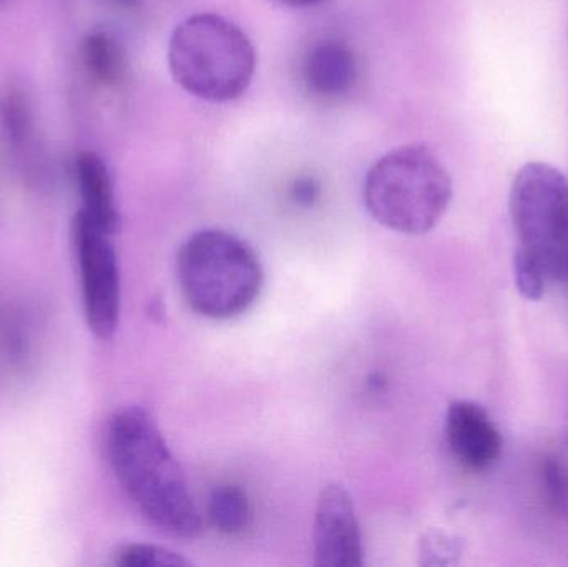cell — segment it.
Segmentation results:
<instances>
[{"label": "cell", "mask_w": 568, "mask_h": 567, "mask_svg": "<svg viewBox=\"0 0 568 567\" xmlns=\"http://www.w3.org/2000/svg\"><path fill=\"white\" fill-rule=\"evenodd\" d=\"M83 65L95 82L113 87L123 79L126 70L122 43L105 30L89 33L82 45Z\"/></svg>", "instance_id": "8fae6325"}, {"label": "cell", "mask_w": 568, "mask_h": 567, "mask_svg": "<svg viewBox=\"0 0 568 567\" xmlns=\"http://www.w3.org/2000/svg\"><path fill=\"white\" fill-rule=\"evenodd\" d=\"M364 203L374 220L404 235L429 233L453 200V179L426 145H404L381 156L364 180Z\"/></svg>", "instance_id": "3957f363"}, {"label": "cell", "mask_w": 568, "mask_h": 567, "mask_svg": "<svg viewBox=\"0 0 568 567\" xmlns=\"http://www.w3.org/2000/svg\"><path fill=\"white\" fill-rule=\"evenodd\" d=\"M116 2L122 3V6H130V3L135 2V0H116Z\"/></svg>", "instance_id": "ffe728a7"}, {"label": "cell", "mask_w": 568, "mask_h": 567, "mask_svg": "<svg viewBox=\"0 0 568 567\" xmlns=\"http://www.w3.org/2000/svg\"><path fill=\"white\" fill-rule=\"evenodd\" d=\"M248 496L239 486L223 485L213 489L209 499V518L223 535H240L250 523Z\"/></svg>", "instance_id": "7c38bea8"}, {"label": "cell", "mask_w": 568, "mask_h": 567, "mask_svg": "<svg viewBox=\"0 0 568 567\" xmlns=\"http://www.w3.org/2000/svg\"><path fill=\"white\" fill-rule=\"evenodd\" d=\"M460 545L446 533L433 531L420 543V558L426 566L456 565L460 556Z\"/></svg>", "instance_id": "2e32d148"}, {"label": "cell", "mask_w": 568, "mask_h": 567, "mask_svg": "<svg viewBox=\"0 0 568 567\" xmlns=\"http://www.w3.org/2000/svg\"><path fill=\"white\" fill-rule=\"evenodd\" d=\"M291 195L300 205H313L320 196V183L313 176H301L294 182Z\"/></svg>", "instance_id": "ac0fdd59"}, {"label": "cell", "mask_w": 568, "mask_h": 567, "mask_svg": "<svg viewBox=\"0 0 568 567\" xmlns=\"http://www.w3.org/2000/svg\"><path fill=\"white\" fill-rule=\"evenodd\" d=\"M303 79L314 95L323 99L346 95L357 80L356 57L339 40H321L304 57Z\"/></svg>", "instance_id": "9c48e42d"}, {"label": "cell", "mask_w": 568, "mask_h": 567, "mask_svg": "<svg viewBox=\"0 0 568 567\" xmlns=\"http://www.w3.org/2000/svg\"><path fill=\"white\" fill-rule=\"evenodd\" d=\"M0 120L10 145L22 150L32 139L33 120L29 102L20 90H9L0 100Z\"/></svg>", "instance_id": "4fadbf2b"}, {"label": "cell", "mask_w": 568, "mask_h": 567, "mask_svg": "<svg viewBox=\"0 0 568 567\" xmlns=\"http://www.w3.org/2000/svg\"><path fill=\"white\" fill-rule=\"evenodd\" d=\"M280 2L291 7H313L326 2V0H280Z\"/></svg>", "instance_id": "d6986e66"}, {"label": "cell", "mask_w": 568, "mask_h": 567, "mask_svg": "<svg viewBox=\"0 0 568 567\" xmlns=\"http://www.w3.org/2000/svg\"><path fill=\"white\" fill-rule=\"evenodd\" d=\"M446 436L457 462L474 472L490 468L503 453L499 428L489 413L474 402L460 399L447 409Z\"/></svg>", "instance_id": "ba28073f"}, {"label": "cell", "mask_w": 568, "mask_h": 567, "mask_svg": "<svg viewBox=\"0 0 568 567\" xmlns=\"http://www.w3.org/2000/svg\"><path fill=\"white\" fill-rule=\"evenodd\" d=\"M75 182L82 199V210L109 235L120 230V212L113 190L112 173L99 153L80 152L75 159Z\"/></svg>", "instance_id": "30bf717a"}, {"label": "cell", "mask_w": 568, "mask_h": 567, "mask_svg": "<svg viewBox=\"0 0 568 567\" xmlns=\"http://www.w3.org/2000/svg\"><path fill=\"white\" fill-rule=\"evenodd\" d=\"M314 565L363 566V541L353 498L341 485L321 492L314 518Z\"/></svg>", "instance_id": "52a82bcc"}, {"label": "cell", "mask_w": 568, "mask_h": 567, "mask_svg": "<svg viewBox=\"0 0 568 567\" xmlns=\"http://www.w3.org/2000/svg\"><path fill=\"white\" fill-rule=\"evenodd\" d=\"M106 453L123 492L152 525L176 538L200 535L202 518L185 476L149 412L140 406L116 412L106 429Z\"/></svg>", "instance_id": "6da1fadb"}, {"label": "cell", "mask_w": 568, "mask_h": 567, "mask_svg": "<svg viewBox=\"0 0 568 567\" xmlns=\"http://www.w3.org/2000/svg\"><path fill=\"white\" fill-rule=\"evenodd\" d=\"M113 563L120 567H185L182 556L153 545H123L113 553Z\"/></svg>", "instance_id": "5bb4252c"}, {"label": "cell", "mask_w": 568, "mask_h": 567, "mask_svg": "<svg viewBox=\"0 0 568 567\" xmlns=\"http://www.w3.org/2000/svg\"><path fill=\"white\" fill-rule=\"evenodd\" d=\"M514 275H516L517 290L524 298L529 302H539L542 298L549 279L540 263L520 249H517L514 256Z\"/></svg>", "instance_id": "9a60e30c"}, {"label": "cell", "mask_w": 568, "mask_h": 567, "mask_svg": "<svg viewBox=\"0 0 568 567\" xmlns=\"http://www.w3.org/2000/svg\"><path fill=\"white\" fill-rule=\"evenodd\" d=\"M112 235L103 232L83 212L72 223L73 250L79 263L83 310L90 330L110 338L120 320V272Z\"/></svg>", "instance_id": "8992f818"}, {"label": "cell", "mask_w": 568, "mask_h": 567, "mask_svg": "<svg viewBox=\"0 0 568 567\" xmlns=\"http://www.w3.org/2000/svg\"><path fill=\"white\" fill-rule=\"evenodd\" d=\"M546 479L552 502L559 506L564 505L568 496L567 478L564 469L556 463H547Z\"/></svg>", "instance_id": "e0dca14e"}, {"label": "cell", "mask_w": 568, "mask_h": 567, "mask_svg": "<svg viewBox=\"0 0 568 567\" xmlns=\"http://www.w3.org/2000/svg\"><path fill=\"white\" fill-rule=\"evenodd\" d=\"M169 67L190 95L205 102H232L252 85L256 50L232 20L219 13H195L173 30Z\"/></svg>", "instance_id": "7a4b0ae2"}, {"label": "cell", "mask_w": 568, "mask_h": 567, "mask_svg": "<svg viewBox=\"0 0 568 567\" xmlns=\"http://www.w3.org/2000/svg\"><path fill=\"white\" fill-rule=\"evenodd\" d=\"M510 216L519 249L537 260L549 280H568V180L549 163L532 162L510 186Z\"/></svg>", "instance_id": "5b68a950"}, {"label": "cell", "mask_w": 568, "mask_h": 567, "mask_svg": "<svg viewBox=\"0 0 568 567\" xmlns=\"http://www.w3.org/2000/svg\"><path fill=\"white\" fill-rule=\"evenodd\" d=\"M176 275L190 308L210 320L243 315L263 288L255 250L225 230L193 233L180 249Z\"/></svg>", "instance_id": "277c9868"}]
</instances>
